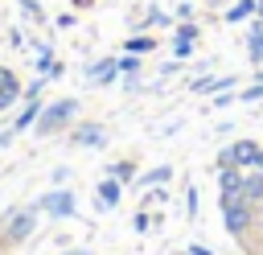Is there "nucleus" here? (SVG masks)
<instances>
[{
  "mask_svg": "<svg viewBox=\"0 0 263 255\" xmlns=\"http://www.w3.org/2000/svg\"><path fill=\"white\" fill-rule=\"evenodd\" d=\"M255 169H259V173H263V156H259V165H255Z\"/></svg>",
  "mask_w": 263,
  "mask_h": 255,
  "instance_id": "c756f323",
  "label": "nucleus"
},
{
  "mask_svg": "<svg viewBox=\"0 0 263 255\" xmlns=\"http://www.w3.org/2000/svg\"><path fill=\"white\" fill-rule=\"evenodd\" d=\"M173 37H185V41H197V37H201V25H197V21H177V29H173Z\"/></svg>",
  "mask_w": 263,
  "mask_h": 255,
  "instance_id": "f3484780",
  "label": "nucleus"
},
{
  "mask_svg": "<svg viewBox=\"0 0 263 255\" xmlns=\"http://www.w3.org/2000/svg\"><path fill=\"white\" fill-rule=\"evenodd\" d=\"M37 115H41V103H37V99H29V107H25L21 115H16L12 132H25V128H33V123H37Z\"/></svg>",
  "mask_w": 263,
  "mask_h": 255,
  "instance_id": "4468645a",
  "label": "nucleus"
},
{
  "mask_svg": "<svg viewBox=\"0 0 263 255\" xmlns=\"http://www.w3.org/2000/svg\"><path fill=\"white\" fill-rule=\"evenodd\" d=\"M185 206H189V214H197V185L185 189Z\"/></svg>",
  "mask_w": 263,
  "mask_h": 255,
  "instance_id": "4be33fe9",
  "label": "nucleus"
},
{
  "mask_svg": "<svg viewBox=\"0 0 263 255\" xmlns=\"http://www.w3.org/2000/svg\"><path fill=\"white\" fill-rule=\"evenodd\" d=\"M255 78H259V82H263V66H255Z\"/></svg>",
  "mask_w": 263,
  "mask_h": 255,
  "instance_id": "c85d7f7f",
  "label": "nucleus"
},
{
  "mask_svg": "<svg viewBox=\"0 0 263 255\" xmlns=\"http://www.w3.org/2000/svg\"><path fill=\"white\" fill-rule=\"evenodd\" d=\"M177 16H181V21H189V16H193V4H189V0H181V4H177Z\"/></svg>",
  "mask_w": 263,
  "mask_h": 255,
  "instance_id": "5701e85b",
  "label": "nucleus"
},
{
  "mask_svg": "<svg viewBox=\"0 0 263 255\" xmlns=\"http://www.w3.org/2000/svg\"><path fill=\"white\" fill-rule=\"evenodd\" d=\"M201 4H210V8H218V4H230V0H201Z\"/></svg>",
  "mask_w": 263,
  "mask_h": 255,
  "instance_id": "bb28decb",
  "label": "nucleus"
},
{
  "mask_svg": "<svg viewBox=\"0 0 263 255\" xmlns=\"http://www.w3.org/2000/svg\"><path fill=\"white\" fill-rule=\"evenodd\" d=\"M119 197H123V181H115V177H107V181H99V206H103V210H111V206H119Z\"/></svg>",
  "mask_w": 263,
  "mask_h": 255,
  "instance_id": "9b49d317",
  "label": "nucleus"
},
{
  "mask_svg": "<svg viewBox=\"0 0 263 255\" xmlns=\"http://www.w3.org/2000/svg\"><path fill=\"white\" fill-rule=\"evenodd\" d=\"M132 226H136V230H148V226H152V218H148V214H136V218H132Z\"/></svg>",
  "mask_w": 263,
  "mask_h": 255,
  "instance_id": "b1692460",
  "label": "nucleus"
},
{
  "mask_svg": "<svg viewBox=\"0 0 263 255\" xmlns=\"http://www.w3.org/2000/svg\"><path fill=\"white\" fill-rule=\"evenodd\" d=\"M127 53H152L156 49V37H148V33H136V37H127V45H123Z\"/></svg>",
  "mask_w": 263,
  "mask_h": 255,
  "instance_id": "2eb2a0df",
  "label": "nucleus"
},
{
  "mask_svg": "<svg viewBox=\"0 0 263 255\" xmlns=\"http://www.w3.org/2000/svg\"><path fill=\"white\" fill-rule=\"evenodd\" d=\"M193 86V95H222V90H234V74H201V78H193L189 82Z\"/></svg>",
  "mask_w": 263,
  "mask_h": 255,
  "instance_id": "20e7f679",
  "label": "nucleus"
},
{
  "mask_svg": "<svg viewBox=\"0 0 263 255\" xmlns=\"http://www.w3.org/2000/svg\"><path fill=\"white\" fill-rule=\"evenodd\" d=\"M16 95H21L16 74H12V70H0V111H4V107H12V103H16Z\"/></svg>",
  "mask_w": 263,
  "mask_h": 255,
  "instance_id": "ddd939ff",
  "label": "nucleus"
},
{
  "mask_svg": "<svg viewBox=\"0 0 263 255\" xmlns=\"http://www.w3.org/2000/svg\"><path fill=\"white\" fill-rule=\"evenodd\" d=\"M168 177H173V169H168V165H160V169H148V173L140 177V185H152V189H156V185H164Z\"/></svg>",
  "mask_w": 263,
  "mask_h": 255,
  "instance_id": "dca6fc26",
  "label": "nucleus"
},
{
  "mask_svg": "<svg viewBox=\"0 0 263 255\" xmlns=\"http://www.w3.org/2000/svg\"><path fill=\"white\" fill-rule=\"evenodd\" d=\"M74 115H78V99H58V103L41 107V115H37V132H41V136L62 132V128H66Z\"/></svg>",
  "mask_w": 263,
  "mask_h": 255,
  "instance_id": "7ed1b4c3",
  "label": "nucleus"
},
{
  "mask_svg": "<svg viewBox=\"0 0 263 255\" xmlns=\"http://www.w3.org/2000/svg\"><path fill=\"white\" fill-rule=\"evenodd\" d=\"M107 140V128L103 123H78L74 128V144H82V148H99Z\"/></svg>",
  "mask_w": 263,
  "mask_h": 255,
  "instance_id": "6e6552de",
  "label": "nucleus"
},
{
  "mask_svg": "<svg viewBox=\"0 0 263 255\" xmlns=\"http://www.w3.org/2000/svg\"><path fill=\"white\" fill-rule=\"evenodd\" d=\"M255 16H263V0H255Z\"/></svg>",
  "mask_w": 263,
  "mask_h": 255,
  "instance_id": "cd10ccee",
  "label": "nucleus"
},
{
  "mask_svg": "<svg viewBox=\"0 0 263 255\" xmlns=\"http://www.w3.org/2000/svg\"><path fill=\"white\" fill-rule=\"evenodd\" d=\"M33 226H37V218H33V214H12V218H8V239H12V243H21V239H29V234H33Z\"/></svg>",
  "mask_w": 263,
  "mask_h": 255,
  "instance_id": "f8f14e48",
  "label": "nucleus"
},
{
  "mask_svg": "<svg viewBox=\"0 0 263 255\" xmlns=\"http://www.w3.org/2000/svg\"><path fill=\"white\" fill-rule=\"evenodd\" d=\"M218 193L222 197H238L242 193V169H234V165L218 169Z\"/></svg>",
  "mask_w": 263,
  "mask_h": 255,
  "instance_id": "0eeeda50",
  "label": "nucleus"
},
{
  "mask_svg": "<svg viewBox=\"0 0 263 255\" xmlns=\"http://www.w3.org/2000/svg\"><path fill=\"white\" fill-rule=\"evenodd\" d=\"M238 99H242V103H259V99H263V82L255 78L251 86H242V90H238Z\"/></svg>",
  "mask_w": 263,
  "mask_h": 255,
  "instance_id": "aec40b11",
  "label": "nucleus"
},
{
  "mask_svg": "<svg viewBox=\"0 0 263 255\" xmlns=\"http://www.w3.org/2000/svg\"><path fill=\"white\" fill-rule=\"evenodd\" d=\"M247 58H251V66H263V16H251V29H247Z\"/></svg>",
  "mask_w": 263,
  "mask_h": 255,
  "instance_id": "423d86ee",
  "label": "nucleus"
},
{
  "mask_svg": "<svg viewBox=\"0 0 263 255\" xmlns=\"http://www.w3.org/2000/svg\"><path fill=\"white\" fill-rule=\"evenodd\" d=\"M62 255H82V251H62Z\"/></svg>",
  "mask_w": 263,
  "mask_h": 255,
  "instance_id": "7c9ffc66",
  "label": "nucleus"
},
{
  "mask_svg": "<svg viewBox=\"0 0 263 255\" xmlns=\"http://www.w3.org/2000/svg\"><path fill=\"white\" fill-rule=\"evenodd\" d=\"M41 210H49V218H70L74 214V193L70 189H53L41 197Z\"/></svg>",
  "mask_w": 263,
  "mask_h": 255,
  "instance_id": "39448f33",
  "label": "nucleus"
},
{
  "mask_svg": "<svg viewBox=\"0 0 263 255\" xmlns=\"http://www.w3.org/2000/svg\"><path fill=\"white\" fill-rule=\"evenodd\" d=\"M111 177H115V181H132V177H136V165H132V160H119V165H111Z\"/></svg>",
  "mask_w": 263,
  "mask_h": 255,
  "instance_id": "6ab92c4d",
  "label": "nucleus"
},
{
  "mask_svg": "<svg viewBox=\"0 0 263 255\" xmlns=\"http://www.w3.org/2000/svg\"><path fill=\"white\" fill-rule=\"evenodd\" d=\"M185 255H214V251H210V247H201V243H193V247H189Z\"/></svg>",
  "mask_w": 263,
  "mask_h": 255,
  "instance_id": "a878e982",
  "label": "nucleus"
},
{
  "mask_svg": "<svg viewBox=\"0 0 263 255\" xmlns=\"http://www.w3.org/2000/svg\"><path fill=\"white\" fill-rule=\"evenodd\" d=\"M222 226L230 230V239L247 243L251 230L259 226V206H251L242 193H238V197H222Z\"/></svg>",
  "mask_w": 263,
  "mask_h": 255,
  "instance_id": "f257e3e1",
  "label": "nucleus"
},
{
  "mask_svg": "<svg viewBox=\"0 0 263 255\" xmlns=\"http://www.w3.org/2000/svg\"><path fill=\"white\" fill-rule=\"evenodd\" d=\"M140 70V53H127V58H119V74H136Z\"/></svg>",
  "mask_w": 263,
  "mask_h": 255,
  "instance_id": "412c9836",
  "label": "nucleus"
},
{
  "mask_svg": "<svg viewBox=\"0 0 263 255\" xmlns=\"http://www.w3.org/2000/svg\"><path fill=\"white\" fill-rule=\"evenodd\" d=\"M251 16H255V0H230L226 12H222L226 25H242V21H251Z\"/></svg>",
  "mask_w": 263,
  "mask_h": 255,
  "instance_id": "9d476101",
  "label": "nucleus"
},
{
  "mask_svg": "<svg viewBox=\"0 0 263 255\" xmlns=\"http://www.w3.org/2000/svg\"><path fill=\"white\" fill-rule=\"evenodd\" d=\"M115 74H119V58H103V62H95V66L86 70V78H90V82H99V86L115 82Z\"/></svg>",
  "mask_w": 263,
  "mask_h": 255,
  "instance_id": "1a4fd4ad",
  "label": "nucleus"
},
{
  "mask_svg": "<svg viewBox=\"0 0 263 255\" xmlns=\"http://www.w3.org/2000/svg\"><path fill=\"white\" fill-rule=\"evenodd\" d=\"M259 156H263V144L259 140H234L230 148H222L218 152V169H226V165H234V169H255L259 165Z\"/></svg>",
  "mask_w": 263,
  "mask_h": 255,
  "instance_id": "f03ea898",
  "label": "nucleus"
},
{
  "mask_svg": "<svg viewBox=\"0 0 263 255\" xmlns=\"http://www.w3.org/2000/svg\"><path fill=\"white\" fill-rule=\"evenodd\" d=\"M193 49H197V41H185V37H173V58H177V62H189V58H193Z\"/></svg>",
  "mask_w": 263,
  "mask_h": 255,
  "instance_id": "a211bd4d",
  "label": "nucleus"
},
{
  "mask_svg": "<svg viewBox=\"0 0 263 255\" xmlns=\"http://www.w3.org/2000/svg\"><path fill=\"white\" fill-rule=\"evenodd\" d=\"M21 8H25V12H29V16H37V21H41V8H37V4H33V0H21Z\"/></svg>",
  "mask_w": 263,
  "mask_h": 255,
  "instance_id": "393cba45",
  "label": "nucleus"
}]
</instances>
